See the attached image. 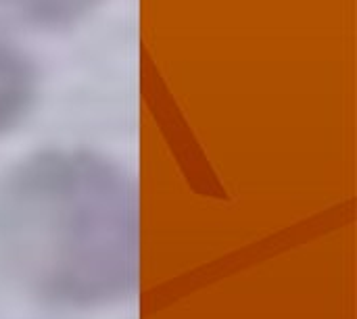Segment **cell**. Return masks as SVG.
<instances>
[{"label":"cell","mask_w":357,"mask_h":319,"mask_svg":"<svg viewBox=\"0 0 357 319\" xmlns=\"http://www.w3.org/2000/svg\"><path fill=\"white\" fill-rule=\"evenodd\" d=\"M0 267L59 307H103L138 282V215L128 181L90 156H40L0 190Z\"/></svg>","instance_id":"obj_1"},{"label":"cell","mask_w":357,"mask_h":319,"mask_svg":"<svg viewBox=\"0 0 357 319\" xmlns=\"http://www.w3.org/2000/svg\"><path fill=\"white\" fill-rule=\"evenodd\" d=\"M23 98L21 88H17L9 77H0V129H5L19 113Z\"/></svg>","instance_id":"obj_2"}]
</instances>
